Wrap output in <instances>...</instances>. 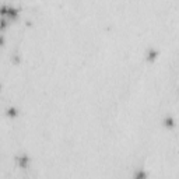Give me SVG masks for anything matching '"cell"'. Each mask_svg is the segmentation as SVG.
<instances>
[{
  "mask_svg": "<svg viewBox=\"0 0 179 179\" xmlns=\"http://www.w3.org/2000/svg\"><path fill=\"white\" fill-rule=\"evenodd\" d=\"M28 162H30V158H28V155H20L18 157V164L21 168H27V165H28Z\"/></svg>",
  "mask_w": 179,
  "mask_h": 179,
  "instance_id": "1",
  "label": "cell"
},
{
  "mask_svg": "<svg viewBox=\"0 0 179 179\" xmlns=\"http://www.w3.org/2000/svg\"><path fill=\"white\" fill-rule=\"evenodd\" d=\"M146 176H147V173L144 172V171H139V172H136V175H134V179H146Z\"/></svg>",
  "mask_w": 179,
  "mask_h": 179,
  "instance_id": "2",
  "label": "cell"
},
{
  "mask_svg": "<svg viewBox=\"0 0 179 179\" xmlns=\"http://www.w3.org/2000/svg\"><path fill=\"white\" fill-rule=\"evenodd\" d=\"M7 115H8V116H16V115H17V111H16V108H8V109H7Z\"/></svg>",
  "mask_w": 179,
  "mask_h": 179,
  "instance_id": "3",
  "label": "cell"
},
{
  "mask_svg": "<svg viewBox=\"0 0 179 179\" xmlns=\"http://www.w3.org/2000/svg\"><path fill=\"white\" fill-rule=\"evenodd\" d=\"M3 42H4V38H3V37L0 35V45H3Z\"/></svg>",
  "mask_w": 179,
  "mask_h": 179,
  "instance_id": "4",
  "label": "cell"
}]
</instances>
